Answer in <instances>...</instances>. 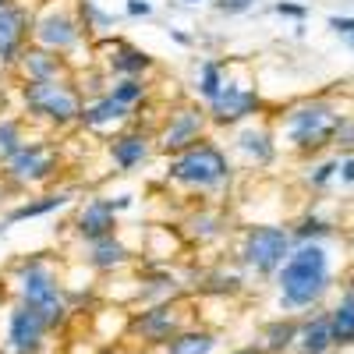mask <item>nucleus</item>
<instances>
[{
	"label": "nucleus",
	"mask_w": 354,
	"mask_h": 354,
	"mask_svg": "<svg viewBox=\"0 0 354 354\" xmlns=\"http://www.w3.org/2000/svg\"><path fill=\"white\" fill-rule=\"evenodd\" d=\"M227 85V64L216 61V57H205V61L198 64V96L205 103H213Z\"/></svg>",
	"instance_id": "nucleus-26"
},
{
	"label": "nucleus",
	"mask_w": 354,
	"mask_h": 354,
	"mask_svg": "<svg viewBox=\"0 0 354 354\" xmlns=\"http://www.w3.org/2000/svg\"><path fill=\"white\" fill-rule=\"evenodd\" d=\"M234 153L245 156V167H270L277 160V131L270 124H245L234 135Z\"/></svg>",
	"instance_id": "nucleus-14"
},
{
	"label": "nucleus",
	"mask_w": 354,
	"mask_h": 354,
	"mask_svg": "<svg viewBox=\"0 0 354 354\" xmlns=\"http://www.w3.org/2000/svg\"><path fill=\"white\" fill-rule=\"evenodd\" d=\"M117 230V205L113 198H88L78 216H75V234L82 241H100V238H110Z\"/></svg>",
	"instance_id": "nucleus-15"
},
{
	"label": "nucleus",
	"mask_w": 354,
	"mask_h": 354,
	"mask_svg": "<svg viewBox=\"0 0 354 354\" xmlns=\"http://www.w3.org/2000/svg\"><path fill=\"white\" fill-rule=\"evenodd\" d=\"M252 4H255V0H216V8L227 11V15H241V11H248Z\"/></svg>",
	"instance_id": "nucleus-37"
},
{
	"label": "nucleus",
	"mask_w": 354,
	"mask_h": 354,
	"mask_svg": "<svg viewBox=\"0 0 354 354\" xmlns=\"http://www.w3.org/2000/svg\"><path fill=\"white\" fill-rule=\"evenodd\" d=\"M347 46H351V50H354V36H347Z\"/></svg>",
	"instance_id": "nucleus-41"
},
{
	"label": "nucleus",
	"mask_w": 354,
	"mask_h": 354,
	"mask_svg": "<svg viewBox=\"0 0 354 354\" xmlns=\"http://www.w3.org/2000/svg\"><path fill=\"white\" fill-rule=\"evenodd\" d=\"M185 4H198V0H185Z\"/></svg>",
	"instance_id": "nucleus-43"
},
{
	"label": "nucleus",
	"mask_w": 354,
	"mask_h": 354,
	"mask_svg": "<svg viewBox=\"0 0 354 354\" xmlns=\"http://www.w3.org/2000/svg\"><path fill=\"white\" fill-rule=\"evenodd\" d=\"M106 153H110V160H113L117 170H135V167H142L145 160L153 156V138L142 135V131L113 135L110 145H106Z\"/></svg>",
	"instance_id": "nucleus-17"
},
{
	"label": "nucleus",
	"mask_w": 354,
	"mask_h": 354,
	"mask_svg": "<svg viewBox=\"0 0 354 354\" xmlns=\"http://www.w3.org/2000/svg\"><path fill=\"white\" fill-rule=\"evenodd\" d=\"M337 181H340L344 188H354V153L340 156V174H337Z\"/></svg>",
	"instance_id": "nucleus-35"
},
{
	"label": "nucleus",
	"mask_w": 354,
	"mask_h": 354,
	"mask_svg": "<svg viewBox=\"0 0 354 354\" xmlns=\"http://www.w3.org/2000/svg\"><path fill=\"white\" fill-rule=\"evenodd\" d=\"M337 351L333 344V326H330V312H308L301 315V333H298V354H330Z\"/></svg>",
	"instance_id": "nucleus-19"
},
{
	"label": "nucleus",
	"mask_w": 354,
	"mask_h": 354,
	"mask_svg": "<svg viewBox=\"0 0 354 354\" xmlns=\"http://www.w3.org/2000/svg\"><path fill=\"white\" fill-rule=\"evenodd\" d=\"M82 18L68 4H46L32 18V43L50 50V53H68L82 39Z\"/></svg>",
	"instance_id": "nucleus-8"
},
{
	"label": "nucleus",
	"mask_w": 354,
	"mask_h": 354,
	"mask_svg": "<svg viewBox=\"0 0 354 354\" xmlns=\"http://www.w3.org/2000/svg\"><path fill=\"white\" fill-rule=\"evenodd\" d=\"M46 337H50L46 319L15 301L4 322V354H43Z\"/></svg>",
	"instance_id": "nucleus-10"
},
{
	"label": "nucleus",
	"mask_w": 354,
	"mask_h": 354,
	"mask_svg": "<svg viewBox=\"0 0 354 354\" xmlns=\"http://www.w3.org/2000/svg\"><path fill=\"white\" fill-rule=\"evenodd\" d=\"M298 333H301V315H277L262 326L259 347L266 354H298Z\"/></svg>",
	"instance_id": "nucleus-18"
},
{
	"label": "nucleus",
	"mask_w": 354,
	"mask_h": 354,
	"mask_svg": "<svg viewBox=\"0 0 354 354\" xmlns=\"http://www.w3.org/2000/svg\"><path fill=\"white\" fill-rule=\"evenodd\" d=\"M11 280H15V294H18V305L32 308L46 319L50 330H61L68 315H71V301H68V290L57 280L53 266L43 259V255H28V259H18L15 270H11Z\"/></svg>",
	"instance_id": "nucleus-2"
},
{
	"label": "nucleus",
	"mask_w": 354,
	"mask_h": 354,
	"mask_svg": "<svg viewBox=\"0 0 354 354\" xmlns=\"http://www.w3.org/2000/svg\"><path fill=\"white\" fill-rule=\"evenodd\" d=\"M25 39H32V15L18 0L0 8V64H18Z\"/></svg>",
	"instance_id": "nucleus-13"
},
{
	"label": "nucleus",
	"mask_w": 354,
	"mask_h": 354,
	"mask_svg": "<svg viewBox=\"0 0 354 354\" xmlns=\"http://www.w3.org/2000/svg\"><path fill=\"white\" fill-rule=\"evenodd\" d=\"M153 11V4H149V0H128V15H149Z\"/></svg>",
	"instance_id": "nucleus-38"
},
{
	"label": "nucleus",
	"mask_w": 354,
	"mask_h": 354,
	"mask_svg": "<svg viewBox=\"0 0 354 354\" xmlns=\"http://www.w3.org/2000/svg\"><path fill=\"white\" fill-rule=\"evenodd\" d=\"M4 4H11V0H0V8H4Z\"/></svg>",
	"instance_id": "nucleus-42"
},
{
	"label": "nucleus",
	"mask_w": 354,
	"mask_h": 354,
	"mask_svg": "<svg viewBox=\"0 0 354 354\" xmlns=\"http://www.w3.org/2000/svg\"><path fill=\"white\" fill-rule=\"evenodd\" d=\"M340 121H344V110L330 96L290 103L280 117V142H287L294 153H322L326 145H333Z\"/></svg>",
	"instance_id": "nucleus-3"
},
{
	"label": "nucleus",
	"mask_w": 354,
	"mask_h": 354,
	"mask_svg": "<svg viewBox=\"0 0 354 354\" xmlns=\"http://www.w3.org/2000/svg\"><path fill=\"white\" fill-rule=\"evenodd\" d=\"M167 181L185 185V188H192V192L213 195V192H220V188L230 185V160H227V153L220 149L216 142L202 138L198 145H192V149L170 156V163H167Z\"/></svg>",
	"instance_id": "nucleus-4"
},
{
	"label": "nucleus",
	"mask_w": 354,
	"mask_h": 354,
	"mask_svg": "<svg viewBox=\"0 0 354 354\" xmlns=\"http://www.w3.org/2000/svg\"><path fill=\"white\" fill-rule=\"evenodd\" d=\"M57 153L50 149L46 142H28L25 149L4 167V177H8V185L15 188H32V185H43L50 181V177L57 174Z\"/></svg>",
	"instance_id": "nucleus-12"
},
{
	"label": "nucleus",
	"mask_w": 354,
	"mask_h": 354,
	"mask_svg": "<svg viewBox=\"0 0 354 354\" xmlns=\"http://www.w3.org/2000/svg\"><path fill=\"white\" fill-rule=\"evenodd\" d=\"M337 227L330 223V220H322L319 213H308V216H301L298 223L290 227V234H294V245H305V241H322V238H330Z\"/></svg>",
	"instance_id": "nucleus-28"
},
{
	"label": "nucleus",
	"mask_w": 354,
	"mask_h": 354,
	"mask_svg": "<svg viewBox=\"0 0 354 354\" xmlns=\"http://www.w3.org/2000/svg\"><path fill=\"white\" fill-rule=\"evenodd\" d=\"M273 11L283 15V18H308V8H305V4H290V0H280V4H273Z\"/></svg>",
	"instance_id": "nucleus-36"
},
{
	"label": "nucleus",
	"mask_w": 354,
	"mask_h": 354,
	"mask_svg": "<svg viewBox=\"0 0 354 354\" xmlns=\"http://www.w3.org/2000/svg\"><path fill=\"white\" fill-rule=\"evenodd\" d=\"M337 36H354V15H330L326 21Z\"/></svg>",
	"instance_id": "nucleus-34"
},
{
	"label": "nucleus",
	"mask_w": 354,
	"mask_h": 354,
	"mask_svg": "<svg viewBox=\"0 0 354 354\" xmlns=\"http://www.w3.org/2000/svg\"><path fill=\"white\" fill-rule=\"evenodd\" d=\"M223 216L216 213V209H198L192 220H188V230L195 234V238L198 241H216L220 238V234H223Z\"/></svg>",
	"instance_id": "nucleus-29"
},
{
	"label": "nucleus",
	"mask_w": 354,
	"mask_h": 354,
	"mask_svg": "<svg viewBox=\"0 0 354 354\" xmlns=\"http://www.w3.org/2000/svg\"><path fill=\"white\" fill-rule=\"evenodd\" d=\"M230 354H266L259 344H248V347H238V351H230Z\"/></svg>",
	"instance_id": "nucleus-39"
},
{
	"label": "nucleus",
	"mask_w": 354,
	"mask_h": 354,
	"mask_svg": "<svg viewBox=\"0 0 354 354\" xmlns=\"http://www.w3.org/2000/svg\"><path fill=\"white\" fill-rule=\"evenodd\" d=\"M170 36H174V43H181V46L192 43V36H188V32H177V28H170Z\"/></svg>",
	"instance_id": "nucleus-40"
},
{
	"label": "nucleus",
	"mask_w": 354,
	"mask_h": 354,
	"mask_svg": "<svg viewBox=\"0 0 354 354\" xmlns=\"http://www.w3.org/2000/svg\"><path fill=\"white\" fill-rule=\"evenodd\" d=\"M262 110V96H259V88L248 85V82H234L227 75V85H223V93L209 103V121L227 128V124H241L248 121L252 113Z\"/></svg>",
	"instance_id": "nucleus-11"
},
{
	"label": "nucleus",
	"mask_w": 354,
	"mask_h": 354,
	"mask_svg": "<svg viewBox=\"0 0 354 354\" xmlns=\"http://www.w3.org/2000/svg\"><path fill=\"white\" fill-rule=\"evenodd\" d=\"M128 117H131V110H128L124 103H117V100L106 93V96H100V100H93V103H85L78 124H82V128H113V124H124Z\"/></svg>",
	"instance_id": "nucleus-21"
},
{
	"label": "nucleus",
	"mask_w": 354,
	"mask_h": 354,
	"mask_svg": "<svg viewBox=\"0 0 354 354\" xmlns=\"http://www.w3.org/2000/svg\"><path fill=\"white\" fill-rule=\"evenodd\" d=\"M181 330H188V308L181 301H160L145 305L128 319V337L142 347H167Z\"/></svg>",
	"instance_id": "nucleus-7"
},
{
	"label": "nucleus",
	"mask_w": 354,
	"mask_h": 354,
	"mask_svg": "<svg viewBox=\"0 0 354 354\" xmlns=\"http://www.w3.org/2000/svg\"><path fill=\"white\" fill-rule=\"evenodd\" d=\"M25 135H21V124L15 117H0V167H8L21 149H25Z\"/></svg>",
	"instance_id": "nucleus-27"
},
{
	"label": "nucleus",
	"mask_w": 354,
	"mask_h": 354,
	"mask_svg": "<svg viewBox=\"0 0 354 354\" xmlns=\"http://www.w3.org/2000/svg\"><path fill=\"white\" fill-rule=\"evenodd\" d=\"M205 124H209V110H202L195 103H185V106L170 110L167 124L156 135V145H160L163 153H174L177 156V153H185V149H192V145L202 142Z\"/></svg>",
	"instance_id": "nucleus-9"
},
{
	"label": "nucleus",
	"mask_w": 354,
	"mask_h": 354,
	"mask_svg": "<svg viewBox=\"0 0 354 354\" xmlns=\"http://www.w3.org/2000/svg\"><path fill=\"white\" fill-rule=\"evenodd\" d=\"M71 202V192H53V195H39V198H28L21 205H15V209L4 216V223H21V220H36V216H46L53 209H61V205Z\"/></svg>",
	"instance_id": "nucleus-25"
},
{
	"label": "nucleus",
	"mask_w": 354,
	"mask_h": 354,
	"mask_svg": "<svg viewBox=\"0 0 354 354\" xmlns=\"http://www.w3.org/2000/svg\"><path fill=\"white\" fill-rule=\"evenodd\" d=\"M337 174H340V156L319 160V163H312V167H308V174H305V185H308L312 192H322V188H330V185L337 181Z\"/></svg>",
	"instance_id": "nucleus-30"
},
{
	"label": "nucleus",
	"mask_w": 354,
	"mask_h": 354,
	"mask_svg": "<svg viewBox=\"0 0 354 354\" xmlns=\"http://www.w3.org/2000/svg\"><path fill=\"white\" fill-rule=\"evenodd\" d=\"M326 312H330V326H333V344H337V351L354 347V283H347V287L340 290V298H337L333 308H326Z\"/></svg>",
	"instance_id": "nucleus-20"
},
{
	"label": "nucleus",
	"mask_w": 354,
	"mask_h": 354,
	"mask_svg": "<svg viewBox=\"0 0 354 354\" xmlns=\"http://www.w3.org/2000/svg\"><path fill=\"white\" fill-rule=\"evenodd\" d=\"M110 96L131 110L135 103H142L145 96H149V85H145L142 78H117V82H113V88H110Z\"/></svg>",
	"instance_id": "nucleus-31"
},
{
	"label": "nucleus",
	"mask_w": 354,
	"mask_h": 354,
	"mask_svg": "<svg viewBox=\"0 0 354 354\" xmlns=\"http://www.w3.org/2000/svg\"><path fill=\"white\" fill-rule=\"evenodd\" d=\"M294 252V234L287 227L277 223H252L241 234V248H238V262L255 277H277L280 266L290 259Z\"/></svg>",
	"instance_id": "nucleus-5"
},
{
	"label": "nucleus",
	"mask_w": 354,
	"mask_h": 354,
	"mask_svg": "<svg viewBox=\"0 0 354 354\" xmlns=\"http://www.w3.org/2000/svg\"><path fill=\"white\" fill-rule=\"evenodd\" d=\"M106 64H110L113 75H121V78H142L145 71L153 68V57L145 50H138V46H131V43H113Z\"/></svg>",
	"instance_id": "nucleus-22"
},
{
	"label": "nucleus",
	"mask_w": 354,
	"mask_h": 354,
	"mask_svg": "<svg viewBox=\"0 0 354 354\" xmlns=\"http://www.w3.org/2000/svg\"><path fill=\"white\" fill-rule=\"evenodd\" d=\"M128 259H131V252L124 248V241H117L113 234H110V238H100V241H88L85 262L93 266V270H100V273L121 270V266H128Z\"/></svg>",
	"instance_id": "nucleus-23"
},
{
	"label": "nucleus",
	"mask_w": 354,
	"mask_h": 354,
	"mask_svg": "<svg viewBox=\"0 0 354 354\" xmlns=\"http://www.w3.org/2000/svg\"><path fill=\"white\" fill-rule=\"evenodd\" d=\"M21 103L36 121H46L53 128L78 124V117L85 110L82 93L68 78L64 82H21Z\"/></svg>",
	"instance_id": "nucleus-6"
},
{
	"label": "nucleus",
	"mask_w": 354,
	"mask_h": 354,
	"mask_svg": "<svg viewBox=\"0 0 354 354\" xmlns=\"http://www.w3.org/2000/svg\"><path fill=\"white\" fill-rule=\"evenodd\" d=\"M333 149H337L340 156L354 153V113H344V121H340V128H337V135H333Z\"/></svg>",
	"instance_id": "nucleus-33"
},
{
	"label": "nucleus",
	"mask_w": 354,
	"mask_h": 354,
	"mask_svg": "<svg viewBox=\"0 0 354 354\" xmlns=\"http://www.w3.org/2000/svg\"><path fill=\"white\" fill-rule=\"evenodd\" d=\"M216 351H220V333L205 326H188L163 347V354H216Z\"/></svg>",
	"instance_id": "nucleus-24"
},
{
	"label": "nucleus",
	"mask_w": 354,
	"mask_h": 354,
	"mask_svg": "<svg viewBox=\"0 0 354 354\" xmlns=\"http://www.w3.org/2000/svg\"><path fill=\"white\" fill-rule=\"evenodd\" d=\"M238 287H241V273L227 270V266H220L209 277H202V290H213V294H234Z\"/></svg>",
	"instance_id": "nucleus-32"
},
{
	"label": "nucleus",
	"mask_w": 354,
	"mask_h": 354,
	"mask_svg": "<svg viewBox=\"0 0 354 354\" xmlns=\"http://www.w3.org/2000/svg\"><path fill=\"white\" fill-rule=\"evenodd\" d=\"M18 71L25 82H64L68 78V64L64 57H57L43 46H28L18 57Z\"/></svg>",
	"instance_id": "nucleus-16"
},
{
	"label": "nucleus",
	"mask_w": 354,
	"mask_h": 354,
	"mask_svg": "<svg viewBox=\"0 0 354 354\" xmlns=\"http://www.w3.org/2000/svg\"><path fill=\"white\" fill-rule=\"evenodd\" d=\"M277 305L283 315H308L333 290V255L322 241L294 245L277 273Z\"/></svg>",
	"instance_id": "nucleus-1"
}]
</instances>
